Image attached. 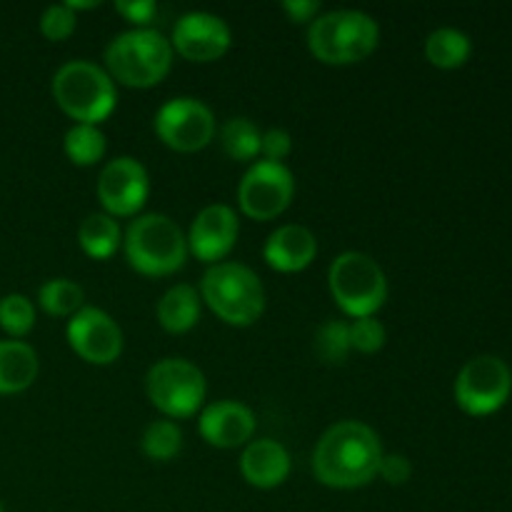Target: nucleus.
Segmentation results:
<instances>
[{
    "instance_id": "21",
    "label": "nucleus",
    "mask_w": 512,
    "mask_h": 512,
    "mask_svg": "<svg viewBox=\"0 0 512 512\" xmlns=\"http://www.w3.org/2000/svg\"><path fill=\"white\" fill-rule=\"evenodd\" d=\"M78 243L90 258H110L120 245L118 220L108 213H90L78 228Z\"/></svg>"
},
{
    "instance_id": "5",
    "label": "nucleus",
    "mask_w": 512,
    "mask_h": 512,
    "mask_svg": "<svg viewBox=\"0 0 512 512\" xmlns=\"http://www.w3.org/2000/svg\"><path fill=\"white\" fill-rule=\"evenodd\" d=\"M125 255L138 273L160 278L183 268L188 258V238L168 215H140L125 230Z\"/></svg>"
},
{
    "instance_id": "8",
    "label": "nucleus",
    "mask_w": 512,
    "mask_h": 512,
    "mask_svg": "<svg viewBox=\"0 0 512 512\" xmlns=\"http://www.w3.org/2000/svg\"><path fill=\"white\" fill-rule=\"evenodd\" d=\"M145 390L155 408L168 418H190L203 405L208 385L203 370L183 358L158 360L145 375Z\"/></svg>"
},
{
    "instance_id": "14",
    "label": "nucleus",
    "mask_w": 512,
    "mask_h": 512,
    "mask_svg": "<svg viewBox=\"0 0 512 512\" xmlns=\"http://www.w3.org/2000/svg\"><path fill=\"white\" fill-rule=\"evenodd\" d=\"M170 45L193 63H210L228 53L230 28L220 15L193 10L175 20Z\"/></svg>"
},
{
    "instance_id": "30",
    "label": "nucleus",
    "mask_w": 512,
    "mask_h": 512,
    "mask_svg": "<svg viewBox=\"0 0 512 512\" xmlns=\"http://www.w3.org/2000/svg\"><path fill=\"white\" fill-rule=\"evenodd\" d=\"M75 23H78V18H75V13L68 5H50V8H45L43 15H40V33L48 40H55V43H58V40H65L73 35Z\"/></svg>"
},
{
    "instance_id": "3",
    "label": "nucleus",
    "mask_w": 512,
    "mask_h": 512,
    "mask_svg": "<svg viewBox=\"0 0 512 512\" xmlns=\"http://www.w3.org/2000/svg\"><path fill=\"white\" fill-rule=\"evenodd\" d=\"M380 28L363 10H330L308 28V48L328 65L360 63L378 48Z\"/></svg>"
},
{
    "instance_id": "26",
    "label": "nucleus",
    "mask_w": 512,
    "mask_h": 512,
    "mask_svg": "<svg viewBox=\"0 0 512 512\" xmlns=\"http://www.w3.org/2000/svg\"><path fill=\"white\" fill-rule=\"evenodd\" d=\"M313 348L323 363L340 365L345 363L350 348V325L343 320H325L318 330H315Z\"/></svg>"
},
{
    "instance_id": "24",
    "label": "nucleus",
    "mask_w": 512,
    "mask_h": 512,
    "mask_svg": "<svg viewBox=\"0 0 512 512\" xmlns=\"http://www.w3.org/2000/svg\"><path fill=\"white\" fill-rule=\"evenodd\" d=\"M85 293L78 283L68 278H53L48 283L40 285L38 290V303L40 308L55 318H68L83 308Z\"/></svg>"
},
{
    "instance_id": "31",
    "label": "nucleus",
    "mask_w": 512,
    "mask_h": 512,
    "mask_svg": "<svg viewBox=\"0 0 512 512\" xmlns=\"http://www.w3.org/2000/svg\"><path fill=\"white\" fill-rule=\"evenodd\" d=\"M290 153H293V138H290L288 130H265L263 143H260V155H265V160H270V163H283Z\"/></svg>"
},
{
    "instance_id": "29",
    "label": "nucleus",
    "mask_w": 512,
    "mask_h": 512,
    "mask_svg": "<svg viewBox=\"0 0 512 512\" xmlns=\"http://www.w3.org/2000/svg\"><path fill=\"white\" fill-rule=\"evenodd\" d=\"M385 325L380 320H375V315L368 318H355V323H350V348H355L358 353H378L385 345Z\"/></svg>"
},
{
    "instance_id": "18",
    "label": "nucleus",
    "mask_w": 512,
    "mask_h": 512,
    "mask_svg": "<svg viewBox=\"0 0 512 512\" xmlns=\"http://www.w3.org/2000/svg\"><path fill=\"white\" fill-rule=\"evenodd\" d=\"M240 473L255 488H278L290 473V455L278 440H253L240 455Z\"/></svg>"
},
{
    "instance_id": "2",
    "label": "nucleus",
    "mask_w": 512,
    "mask_h": 512,
    "mask_svg": "<svg viewBox=\"0 0 512 512\" xmlns=\"http://www.w3.org/2000/svg\"><path fill=\"white\" fill-rule=\"evenodd\" d=\"M170 65H173V45L153 28L125 30L105 48L108 75L130 88L158 85L168 75Z\"/></svg>"
},
{
    "instance_id": "20",
    "label": "nucleus",
    "mask_w": 512,
    "mask_h": 512,
    "mask_svg": "<svg viewBox=\"0 0 512 512\" xmlns=\"http://www.w3.org/2000/svg\"><path fill=\"white\" fill-rule=\"evenodd\" d=\"M158 320L168 333H188L200 318V295L193 285H173L158 300Z\"/></svg>"
},
{
    "instance_id": "34",
    "label": "nucleus",
    "mask_w": 512,
    "mask_h": 512,
    "mask_svg": "<svg viewBox=\"0 0 512 512\" xmlns=\"http://www.w3.org/2000/svg\"><path fill=\"white\" fill-rule=\"evenodd\" d=\"M283 10L293 23H308V20L318 18L320 3L318 0H285Z\"/></svg>"
},
{
    "instance_id": "19",
    "label": "nucleus",
    "mask_w": 512,
    "mask_h": 512,
    "mask_svg": "<svg viewBox=\"0 0 512 512\" xmlns=\"http://www.w3.org/2000/svg\"><path fill=\"white\" fill-rule=\"evenodd\" d=\"M38 353L23 340H0V395L28 390L38 378Z\"/></svg>"
},
{
    "instance_id": "32",
    "label": "nucleus",
    "mask_w": 512,
    "mask_h": 512,
    "mask_svg": "<svg viewBox=\"0 0 512 512\" xmlns=\"http://www.w3.org/2000/svg\"><path fill=\"white\" fill-rule=\"evenodd\" d=\"M378 475L388 485H405L410 480V475H413V465H410V460L403 453H383Z\"/></svg>"
},
{
    "instance_id": "13",
    "label": "nucleus",
    "mask_w": 512,
    "mask_h": 512,
    "mask_svg": "<svg viewBox=\"0 0 512 512\" xmlns=\"http://www.w3.org/2000/svg\"><path fill=\"white\" fill-rule=\"evenodd\" d=\"M68 343L85 363L110 365L123 353V330L100 308H80L68 323Z\"/></svg>"
},
{
    "instance_id": "7",
    "label": "nucleus",
    "mask_w": 512,
    "mask_h": 512,
    "mask_svg": "<svg viewBox=\"0 0 512 512\" xmlns=\"http://www.w3.org/2000/svg\"><path fill=\"white\" fill-rule=\"evenodd\" d=\"M328 285L335 303L350 318H368L383 308L388 298V280L378 260L348 250L330 263Z\"/></svg>"
},
{
    "instance_id": "33",
    "label": "nucleus",
    "mask_w": 512,
    "mask_h": 512,
    "mask_svg": "<svg viewBox=\"0 0 512 512\" xmlns=\"http://www.w3.org/2000/svg\"><path fill=\"white\" fill-rule=\"evenodd\" d=\"M115 10H118L125 20L145 28V25L153 23V18L158 15V3H153V0H118V3H115Z\"/></svg>"
},
{
    "instance_id": "27",
    "label": "nucleus",
    "mask_w": 512,
    "mask_h": 512,
    "mask_svg": "<svg viewBox=\"0 0 512 512\" xmlns=\"http://www.w3.org/2000/svg\"><path fill=\"white\" fill-rule=\"evenodd\" d=\"M140 448L150 460H173L183 448V433L173 420H155L145 428Z\"/></svg>"
},
{
    "instance_id": "1",
    "label": "nucleus",
    "mask_w": 512,
    "mask_h": 512,
    "mask_svg": "<svg viewBox=\"0 0 512 512\" xmlns=\"http://www.w3.org/2000/svg\"><path fill=\"white\" fill-rule=\"evenodd\" d=\"M383 445L360 420H343L323 433L313 453V473L328 488H363L378 475Z\"/></svg>"
},
{
    "instance_id": "17",
    "label": "nucleus",
    "mask_w": 512,
    "mask_h": 512,
    "mask_svg": "<svg viewBox=\"0 0 512 512\" xmlns=\"http://www.w3.org/2000/svg\"><path fill=\"white\" fill-rule=\"evenodd\" d=\"M263 255L270 268L280 270V273H298L315 260L318 240H315L313 230L305 228V225H280L265 240Z\"/></svg>"
},
{
    "instance_id": "16",
    "label": "nucleus",
    "mask_w": 512,
    "mask_h": 512,
    "mask_svg": "<svg viewBox=\"0 0 512 512\" xmlns=\"http://www.w3.org/2000/svg\"><path fill=\"white\" fill-rule=\"evenodd\" d=\"M255 415L238 400H218L200 413V435L215 448H238L250 440Z\"/></svg>"
},
{
    "instance_id": "9",
    "label": "nucleus",
    "mask_w": 512,
    "mask_h": 512,
    "mask_svg": "<svg viewBox=\"0 0 512 512\" xmlns=\"http://www.w3.org/2000/svg\"><path fill=\"white\" fill-rule=\"evenodd\" d=\"M512 373L505 360L478 355L468 360L455 380V400L468 415H490L510 398Z\"/></svg>"
},
{
    "instance_id": "36",
    "label": "nucleus",
    "mask_w": 512,
    "mask_h": 512,
    "mask_svg": "<svg viewBox=\"0 0 512 512\" xmlns=\"http://www.w3.org/2000/svg\"><path fill=\"white\" fill-rule=\"evenodd\" d=\"M0 512H5V508H3V503H0Z\"/></svg>"
},
{
    "instance_id": "22",
    "label": "nucleus",
    "mask_w": 512,
    "mask_h": 512,
    "mask_svg": "<svg viewBox=\"0 0 512 512\" xmlns=\"http://www.w3.org/2000/svg\"><path fill=\"white\" fill-rule=\"evenodd\" d=\"M425 55L435 68H460L470 58V38L458 28H438L425 40Z\"/></svg>"
},
{
    "instance_id": "25",
    "label": "nucleus",
    "mask_w": 512,
    "mask_h": 512,
    "mask_svg": "<svg viewBox=\"0 0 512 512\" xmlns=\"http://www.w3.org/2000/svg\"><path fill=\"white\" fill-rule=\"evenodd\" d=\"M63 148L75 165H95L98 160H103L108 143H105V135L98 125L75 123L65 133Z\"/></svg>"
},
{
    "instance_id": "35",
    "label": "nucleus",
    "mask_w": 512,
    "mask_h": 512,
    "mask_svg": "<svg viewBox=\"0 0 512 512\" xmlns=\"http://www.w3.org/2000/svg\"><path fill=\"white\" fill-rule=\"evenodd\" d=\"M65 5H68V8L70 10H73V13H75V10H90V8H98V0H68V3H65Z\"/></svg>"
},
{
    "instance_id": "12",
    "label": "nucleus",
    "mask_w": 512,
    "mask_h": 512,
    "mask_svg": "<svg viewBox=\"0 0 512 512\" xmlns=\"http://www.w3.org/2000/svg\"><path fill=\"white\" fill-rule=\"evenodd\" d=\"M150 193L148 170L135 158L120 155L98 175V200L113 218H128L145 205Z\"/></svg>"
},
{
    "instance_id": "6",
    "label": "nucleus",
    "mask_w": 512,
    "mask_h": 512,
    "mask_svg": "<svg viewBox=\"0 0 512 512\" xmlns=\"http://www.w3.org/2000/svg\"><path fill=\"white\" fill-rule=\"evenodd\" d=\"M208 308L228 325H253L265 310V288L243 263H215L200 283Z\"/></svg>"
},
{
    "instance_id": "23",
    "label": "nucleus",
    "mask_w": 512,
    "mask_h": 512,
    "mask_svg": "<svg viewBox=\"0 0 512 512\" xmlns=\"http://www.w3.org/2000/svg\"><path fill=\"white\" fill-rule=\"evenodd\" d=\"M260 143H263V133L258 125L250 118H230L220 128V145H223L225 155L233 160H253L260 155Z\"/></svg>"
},
{
    "instance_id": "28",
    "label": "nucleus",
    "mask_w": 512,
    "mask_h": 512,
    "mask_svg": "<svg viewBox=\"0 0 512 512\" xmlns=\"http://www.w3.org/2000/svg\"><path fill=\"white\" fill-rule=\"evenodd\" d=\"M35 325L33 300L20 293H10L0 300V328L13 340L25 338Z\"/></svg>"
},
{
    "instance_id": "4",
    "label": "nucleus",
    "mask_w": 512,
    "mask_h": 512,
    "mask_svg": "<svg viewBox=\"0 0 512 512\" xmlns=\"http://www.w3.org/2000/svg\"><path fill=\"white\" fill-rule=\"evenodd\" d=\"M53 98L65 115L85 125H98L113 113L118 90L108 70L90 60H70L53 75Z\"/></svg>"
},
{
    "instance_id": "11",
    "label": "nucleus",
    "mask_w": 512,
    "mask_h": 512,
    "mask_svg": "<svg viewBox=\"0 0 512 512\" xmlns=\"http://www.w3.org/2000/svg\"><path fill=\"white\" fill-rule=\"evenodd\" d=\"M155 133L168 148L178 153L203 150L215 135V118L198 98H173L155 115Z\"/></svg>"
},
{
    "instance_id": "15",
    "label": "nucleus",
    "mask_w": 512,
    "mask_h": 512,
    "mask_svg": "<svg viewBox=\"0 0 512 512\" xmlns=\"http://www.w3.org/2000/svg\"><path fill=\"white\" fill-rule=\"evenodd\" d=\"M238 233V215L230 205H208L195 215L193 225H190L188 253H193L203 263L215 265V260H223L233 250Z\"/></svg>"
},
{
    "instance_id": "10",
    "label": "nucleus",
    "mask_w": 512,
    "mask_h": 512,
    "mask_svg": "<svg viewBox=\"0 0 512 512\" xmlns=\"http://www.w3.org/2000/svg\"><path fill=\"white\" fill-rule=\"evenodd\" d=\"M295 195V178L290 168L283 163H260L250 165L243 175L238 188V203L248 218L253 220H273L285 213Z\"/></svg>"
}]
</instances>
